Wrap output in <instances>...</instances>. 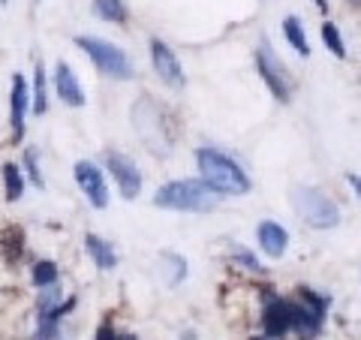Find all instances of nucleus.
<instances>
[{
	"label": "nucleus",
	"instance_id": "29",
	"mask_svg": "<svg viewBox=\"0 0 361 340\" xmlns=\"http://www.w3.org/2000/svg\"><path fill=\"white\" fill-rule=\"evenodd\" d=\"M313 4L319 6V9H329V4H325V0H313Z\"/></svg>",
	"mask_w": 361,
	"mask_h": 340
},
{
	"label": "nucleus",
	"instance_id": "17",
	"mask_svg": "<svg viewBox=\"0 0 361 340\" xmlns=\"http://www.w3.org/2000/svg\"><path fill=\"white\" fill-rule=\"evenodd\" d=\"M283 37L301 58H310V42H307V33H304V28H301V18H295V16L283 18Z\"/></svg>",
	"mask_w": 361,
	"mask_h": 340
},
{
	"label": "nucleus",
	"instance_id": "23",
	"mask_svg": "<svg viewBox=\"0 0 361 340\" xmlns=\"http://www.w3.org/2000/svg\"><path fill=\"white\" fill-rule=\"evenodd\" d=\"M33 111L42 115L45 106H49V99H45V70H42V61H37V73H33Z\"/></svg>",
	"mask_w": 361,
	"mask_h": 340
},
{
	"label": "nucleus",
	"instance_id": "9",
	"mask_svg": "<svg viewBox=\"0 0 361 340\" xmlns=\"http://www.w3.org/2000/svg\"><path fill=\"white\" fill-rule=\"evenodd\" d=\"M151 61H154V70H157V75H160V82L166 87L180 90L187 85V75H184V70H180L178 54L169 49L163 40H157V37L151 40Z\"/></svg>",
	"mask_w": 361,
	"mask_h": 340
},
{
	"label": "nucleus",
	"instance_id": "14",
	"mask_svg": "<svg viewBox=\"0 0 361 340\" xmlns=\"http://www.w3.org/2000/svg\"><path fill=\"white\" fill-rule=\"evenodd\" d=\"M25 111H27V85L21 75H13V94H9V121H13V139L25 135Z\"/></svg>",
	"mask_w": 361,
	"mask_h": 340
},
{
	"label": "nucleus",
	"instance_id": "32",
	"mask_svg": "<svg viewBox=\"0 0 361 340\" xmlns=\"http://www.w3.org/2000/svg\"><path fill=\"white\" fill-rule=\"evenodd\" d=\"M0 4H6V0H0Z\"/></svg>",
	"mask_w": 361,
	"mask_h": 340
},
{
	"label": "nucleus",
	"instance_id": "26",
	"mask_svg": "<svg viewBox=\"0 0 361 340\" xmlns=\"http://www.w3.org/2000/svg\"><path fill=\"white\" fill-rule=\"evenodd\" d=\"M25 166H27V172H30V181L37 187H45V181H42V175H39V163H37V157H33V151H27L25 154Z\"/></svg>",
	"mask_w": 361,
	"mask_h": 340
},
{
	"label": "nucleus",
	"instance_id": "4",
	"mask_svg": "<svg viewBox=\"0 0 361 340\" xmlns=\"http://www.w3.org/2000/svg\"><path fill=\"white\" fill-rule=\"evenodd\" d=\"M289 202L310 229H334V226L341 223V208H337V202L329 199L322 190H316V187H307V184L292 187Z\"/></svg>",
	"mask_w": 361,
	"mask_h": 340
},
{
	"label": "nucleus",
	"instance_id": "18",
	"mask_svg": "<svg viewBox=\"0 0 361 340\" xmlns=\"http://www.w3.org/2000/svg\"><path fill=\"white\" fill-rule=\"evenodd\" d=\"M160 271L166 274L169 286H178V283L187 277V259L178 253H160Z\"/></svg>",
	"mask_w": 361,
	"mask_h": 340
},
{
	"label": "nucleus",
	"instance_id": "27",
	"mask_svg": "<svg viewBox=\"0 0 361 340\" xmlns=\"http://www.w3.org/2000/svg\"><path fill=\"white\" fill-rule=\"evenodd\" d=\"M118 334H115V328H111L109 322H103L99 325V332H97V340H115Z\"/></svg>",
	"mask_w": 361,
	"mask_h": 340
},
{
	"label": "nucleus",
	"instance_id": "6",
	"mask_svg": "<svg viewBox=\"0 0 361 340\" xmlns=\"http://www.w3.org/2000/svg\"><path fill=\"white\" fill-rule=\"evenodd\" d=\"M75 45L82 49L94 66L103 75H111V78H133V63L127 61L118 45H111L106 40H97V37H75Z\"/></svg>",
	"mask_w": 361,
	"mask_h": 340
},
{
	"label": "nucleus",
	"instance_id": "12",
	"mask_svg": "<svg viewBox=\"0 0 361 340\" xmlns=\"http://www.w3.org/2000/svg\"><path fill=\"white\" fill-rule=\"evenodd\" d=\"M54 87H58L61 103L73 106V109L85 106V90H82V85H78V78H75V73H73L70 63L58 61V66H54Z\"/></svg>",
	"mask_w": 361,
	"mask_h": 340
},
{
	"label": "nucleus",
	"instance_id": "1",
	"mask_svg": "<svg viewBox=\"0 0 361 340\" xmlns=\"http://www.w3.org/2000/svg\"><path fill=\"white\" fill-rule=\"evenodd\" d=\"M196 166L202 172V181L220 196H244L250 193L253 181L244 169L232 160V157L220 154L217 148H199L196 151Z\"/></svg>",
	"mask_w": 361,
	"mask_h": 340
},
{
	"label": "nucleus",
	"instance_id": "10",
	"mask_svg": "<svg viewBox=\"0 0 361 340\" xmlns=\"http://www.w3.org/2000/svg\"><path fill=\"white\" fill-rule=\"evenodd\" d=\"M103 160H106V166H109L111 178L118 181L121 196L133 202V199L142 193V175H139V169H135V163L130 160V157L118 154V151H106V154H103Z\"/></svg>",
	"mask_w": 361,
	"mask_h": 340
},
{
	"label": "nucleus",
	"instance_id": "11",
	"mask_svg": "<svg viewBox=\"0 0 361 340\" xmlns=\"http://www.w3.org/2000/svg\"><path fill=\"white\" fill-rule=\"evenodd\" d=\"M75 184L82 187V193L87 196V202L94 205L97 211H103L109 205V190H106V181H103V172L87 163V160H78L75 163Z\"/></svg>",
	"mask_w": 361,
	"mask_h": 340
},
{
	"label": "nucleus",
	"instance_id": "28",
	"mask_svg": "<svg viewBox=\"0 0 361 340\" xmlns=\"http://www.w3.org/2000/svg\"><path fill=\"white\" fill-rule=\"evenodd\" d=\"M346 181H349V187L355 190V196L361 199V175H355V172H346Z\"/></svg>",
	"mask_w": 361,
	"mask_h": 340
},
{
	"label": "nucleus",
	"instance_id": "21",
	"mask_svg": "<svg viewBox=\"0 0 361 340\" xmlns=\"http://www.w3.org/2000/svg\"><path fill=\"white\" fill-rule=\"evenodd\" d=\"M322 42L329 45V51L334 54V58H346V45H343V37H341V30H337L334 21H325L322 25Z\"/></svg>",
	"mask_w": 361,
	"mask_h": 340
},
{
	"label": "nucleus",
	"instance_id": "31",
	"mask_svg": "<svg viewBox=\"0 0 361 340\" xmlns=\"http://www.w3.org/2000/svg\"><path fill=\"white\" fill-rule=\"evenodd\" d=\"M353 4H358V6H361V0H353Z\"/></svg>",
	"mask_w": 361,
	"mask_h": 340
},
{
	"label": "nucleus",
	"instance_id": "24",
	"mask_svg": "<svg viewBox=\"0 0 361 340\" xmlns=\"http://www.w3.org/2000/svg\"><path fill=\"white\" fill-rule=\"evenodd\" d=\"M229 250H232V259H235V262L244 265L247 271H262V262H259V259H256L250 250H247V247H241V244H232Z\"/></svg>",
	"mask_w": 361,
	"mask_h": 340
},
{
	"label": "nucleus",
	"instance_id": "5",
	"mask_svg": "<svg viewBox=\"0 0 361 340\" xmlns=\"http://www.w3.org/2000/svg\"><path fill=\"white\" fill-rule=\"evenodd\" d=\"M295 292H298V301H292V332H298L301 340H313L325 325L329 298L313 292L310 286H298Z\"/></svg>",
	"mask_w": 361,
	"mask_h": 340
},
{
	"label": "nucleus",
	"instance_id": "20",
	"mask_svg": "<svg viewBox=\"0 0 361 340\" xmlns=\"http://www.w3.org/2000/svg\"><path fill=\"white\" fill-rule=\"evenodd\" d=\"M4 187H6V199L9 202L21 199V193H25V181H21L18 166H13V163L4 166Z\"/></svg>",
	"mask_w": 361,
	"mask_h": 340
},
{
	"label": "nucleus",
	"instance_id": "16",
	"mask_svg": "<svg viewBox=\"0 0 361 340\" xmlns=\"http://www.w3.org/2000/svg\"><path fill=\"white\" fill-rule=\"evenodd\" d=\"M21 253H25V229L21 226H6L0 232V256H4L6 265H13L21 259Z\"/></svg>",
	"mask_w": 361,
	"mask_h": 340
},
{
	"label": "nucleus",
	"instance_id": "7",
	"mask_svg": "<svg viewBox=\"0 0 361 340\" xmlns=\"http://www.w3.org/2000/svg\"><path fill=\"white\" fill-rule=\"evenodd\" d=\"M256 70H259V75H262V82L268 85V90H271V97L277 99V103H289L292 99V78H289V73H286V66L277 61V54L271 51V45L262 40L259 42V49H256Z\"/></svg>",
	"mask_w": 361,
	"mask_h": 340
},
{
	"label": "nucleus",
	"instance_id": "15",
	"mask_svg": "<svg viewBox=\"0 0 361 340\" xmlns=\"http://www.w3.org/2000/svg\"><path fill=\"white\" fill-rule=\"evenodd\" d=\"M85 247H87V253H90V259H94V265H97L99 271L118 268V253H115V247H111L109 241H103L99 235H85Z\"/></svg>",
	"mask_w": 361,
	"mask_h": 340
},
{
	"label": "nucleus",
	"instance_id": "3",
	"mask_svg": "<svg viewBox=\"0 0 361 340\" xmlns=\"http://www.w3.org/2000/svg\"><path fill=\"white\" fill-rule=\"evenodd\" d=\"M133 127L139 133V139L145 142V148L154 154H169L175 145V121L166 109H160L154 99L142 97L133 106Z\"/></svg>",
	"mask_w": 361,
	"mask_h": 340
},
{
	"label": "nucleus",
	"instance_id": "2",
	"mask_svg": "<svg viewBox=\"0 0 361 340\" xmlns=\"http://www.w3.org/2000/svg\"><path fill=\"white\" fill-rule=\"evenodd\" d=\"M157 208L166 211H187V214H205L220 205V193H214L205 181L196 178H180V181H169L157 190L154 196Z\"/></svg>",
	"mask_w": 361,
	"mask_h": 340
},
{
	"label": "nucleus",
	"instance_id": "30",
	"mask_svg": "<svg viewBox=\"0 0 361 340\" xmlns=\"http://www.w3.org/2000/svg\"><path fill=\"white\" fill-rule=\"evenodd\" d=\"M115 340H135L133 334H121V337H115Z\"/></svg>",
	"mask_w": 361,
	"mask_h": 340
},
{
	"label": "nucleus",
	"instance_id": "19",
	"mask_svg": "<svg viewBox=\"0 0 361 340\" xmlns=\"http://www.w3.org/2000/svg\"><path fill=\"white\" fill-rule=\"evenodd\" d=\"M94 13L103 21H118V25L127 21V6L121 0H94Z\"/></svg>",
	"mask_w": 361,
	"mask_h": 340
},
{
	"label": "nucleus",
	"instance_id": "22",
	"mask_svg": "<svg viewBox=\"0 0 361 340\" xmlns=\"http://www.w3.org/2000/svg\"><path fill=\"white\" fill-rule=\"evenodd\" d=\"M30 277H33L37 286H54V283H58V265L49 262V259H42V262L33 265Z\"/></svg>",
	"mask_w": 361,
	"mask_h": 340
},
{
	"label": "nucleus",
	"instance_id": "13",
	"mask_svg": "<svg viewBox=\"0 0 361 340\" xmlns=\"http://www.w3.org/2000/svg\"><path fill=\"white\" fill-rule=\"evenodd\" d=\"M256 238H259L262 253L271 256V259H280L286 253V247H289V232L280 223H274V220H262V223H259Z\"/></svg>",
	"mask_w": 361,
	"mask_h": 340
},
{
	"label": "nucleus",
	"instance_id": "25",
	"mask_svg": "<svg viewBox=\"0 0 361 340\" xmlns=\"http://www.w3.org/2000/svg\"><path fill=\"white\" fill-rule=\"evenodd\" d=\"M54 308H61V289L58 286H45V292L39 296L37 301V310H54Z\"/></svg>",
	"mask_w": 361,
	"mask_h": 340
},
{
	"label": "nucleus",
	"instance_id": "8",
	"mask_svg": "<svg viewBox=\"0 0 361 340\" xmlns=\"http://www.w3.org/2000/svg\"><path fill=\"white\" fill-rule=\"evenodd\" d=\"M262 328L271 340L286 337L292 332V301L280 298L271 289H262Z\"/></svg>",
	"mask_w": 361,
	"mask_h": 340
}]
</instances>
